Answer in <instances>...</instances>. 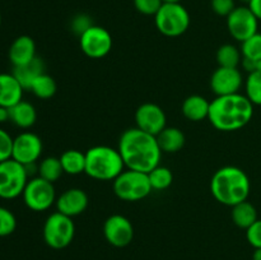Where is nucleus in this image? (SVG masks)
<instances>
[{
    "label": "nucleus",
    "instance_id": "nucleus-30",
    "mask_svg": "<svg viewBox=\"0 0 261 260\" xmlns=\"http://www.w3.org/2000/svg\"><path fill=\"white\" fill-rule=\"evenodd\" d=\"M242 59L261 63V33L257 32L246 41L241 42Z\"/></svg>",
    "mask_w": 261,
    "mask_h": 260
},
{
    "label": "nucleus",
    "instance_id": "nucleus-6",
    "mask_svg": "<svg viewBox=\"0 0 261 260\" xmlns=\"http://www.w3.org/2000/svg\"><path fill=\"white\" fill-rule=\"evenodd\" d=\"M148 173L135 170H124L114 180V193L124 201H138L147 198L152 191Z\"/></svg>",
    "mask_w": 261,
    "mask_h": 260
},
{
    "label": "nucleus",
    "instance_id": "nucleus-33",
    "mask_svg": "<svg viewBox=\"0 0 261 260\" xmlns=\"http://www.w3.org/2000/svg\"><path fill=\"white\" fill-rule=\"evenodd\" d=\"M13 138L8 132L0 127V162H4L12 158Z\"/></svg>",
    "mask_w": 261,
    "mask_h": 260
},
{
    "label": "nucleus",
    "instance_id": "nucleus-14",
    "mask_svg": "<svg viewBox=\"0 0 261 260\" xmlns=\"http://www.w3.org/2000/svg\"><path fill=\"white\" fill-rule=\"evenodd\" d=\"M135 122L140 130L157 137L167 126V117L162 107L152 102H147L140 105L135 111Z\"/></svg>",
    "mask_w": 261,
    "mask_h": 260
},
{
    "label": "nucleus",
    "instance_id": "nucleus-15",
    "mask_svg": "<svg viewBox=\"0 0 261 260\" xmlns=\"http://www.w3.org/2000/svg\"><path fill=\"white\" fill-rule=\"evenodd\" d=\"M244 78L239 68H223L218 66L211 76V89L218 96L240 93Z\"/></svg>",
    "mask_w": 261,
    "mask_h": 260
},
{
    "label": "nucleus",
    "instance_id": "nucleus-22",
    "mask_svg": "<svg viewBox=\"0 0 261 260\" xmlns=\"http://www.w3.org/2000/svg\"><path fill=\"white\" fill-rule=\"evenodd\" d=\"M160 148L165 153H176L185 145V134L178 127L166 126L157 135Z\"/></svg>",
    "mask_w": 261,
    "mask_h": 260
},
{
    "label": "nucleus",
    "instance_id": "nucleus-25",
    "mask_svg": "<svg viewBox=\"0 0 261 260\" xmlns=\"http://www.w3.org/2000/svg\"><path fill=\"white\" fill-rule=\"evenodd\" d=\"M242 61L241 50L232 43H224L217 51V63L223 68H239Z\"/></svg>",
    "mask_w": 261,
    "mask_h": 260
},
{
    "label": "nucleus",
    "instance_id": "nucleus-35",
    "mask_svg": "<svg viewBox=\"0 0 261 260\" xmlns=\"http://www.w3.org/2000/svg\"><path fill=\"white\" fill-rule=\"evenodd\" d=\"M246 239L254 249H261V219H257L246 229Z\"/></svg>",
    "mask_w": 261,
    "mask_h": 260
},
{
    "label": "nucleus",
    "instance_id": "nucleus-27",
    "mask_svg": "<svg viewBox=\"0 0 261 260\" xmlns=\"http://www.w3.org/2000/svg\"><path fill=\"white\" fill-rule=\"evenodd\" d=\"M56 89H58V86H56L55 79L48 74L43 73L35 79L30 91L38 98L48 99L54 97V94L56 93Z\"/></svg>",
    "mask_w": 261,
    "mask_h": 260
},
{
    "label": "nucleus",
    "instance_id": "nucleus-2",
    "mask_svg": "<svg viewBox=\"0 0 261 260\" xmlns=\"http://www.w3.org/2000/svg\"><path fill=\"white\" fill-rule=\"evenodd\" d=\"M254 116V105L245 94L218 96L211 102L209 121L221 132H236L246 126Z\"/></svg>",
    "mask_w": 261,
    "mask_h": 260
},
{
    "label": "nucleus",
    "instance_id": "nucleus-17",
    "mask_svg": "<svg viewBox=\"0 0 261 260\" xmlns=\"http://www.w3.org/2000/svg\"><path fill=\"white\" fill-rule=\"evenodd\" d=\"M9 60L13 66H20L36 58V43L30 36H19L9 47Z\"/></svg>",
    "mask_w": 261,
    "mask_h": 260
},
{
    "label": "nucleus",
    "instance_id": "nucleus-39",
    "mask_svg": "<svg viewBox=\"0 0 261 260\" xmlns=\"http://www.w3.org/2000/svg\"><path fill=\"white\" fill-rule=\"evenodd\" d=\"M252 260H261V249H255L252 254Z\"/></svg>",
    "mask_w": 261,
    "mask_h": 260
},
{
    "label": "nucleus",
    "instance_id": "nucleus-1",
    "mask_svg": "<svg viewBox=\"0 0 261 260\" xmlns=\"http://www.w3.org/2000/svg\"><path fill=\"white\" fill-rule=\"evenodd\" d=\"M117 149L124 160L125 167L145 173L157 167L162 157L157 137L139 127L125 130L120 137Z\"/></svg>",
    "mask_w": 261,
    "mask_h": 260
},
{
    "label": "nucleus",
    "instance_id": "nucleus-20",
    "mask_svg": "<svg viewBox=\"0 0 261 260\" xmlns=\"http://www.w3.org/2000/svg\"><path fill=\"white\" fill-rule=\"evenodd\" d=\"M209 109H211V102L205 97L200 94H191L182 102L181 111L184 116L190 121H201L208 119Z\"/></svg>",
    "mask_w": 261,
    "mask_h": 260
},
{
    "label": "nucleus",
    "instance_id": "nucleus-7",
    "mask_svg": "<svg viewBox=\"0 0 261 260\" xmlns=\"http://www.w3.org/2000/svg\"><path fill=\"white\" fill-rule=\"evenodd\" d=\"M43 240L51 249L61 250L71 244L75 235V226L71 217L60 212L51 213L43 224Z\"/></svg>",
    "mask_w": 261,
    "mask_h": 260
},
{
    "label": "nucleus",
    "instance_id": "nucleus-16",
    "mask_svg": "<svg viewBox=\"0 0 261 260\" xmlns=\"http://www.w3.org/2000/svg\"><path fill=\"white\" fill-rule=\"evenodd\" d=\"M89 203L88 195L84 190L78 188H71L64 191L56 199V208L58 212L68 217H75L83 213Z\"/></svg>",
    "mask_w": 261,
    "mask_h": 260
},
{
    "label": "nucleus",
    "instance_id": "nucleus-41",
    "mask_svg": "<svg viewBox=\"0 0 261 260\" xmlns=\"http://www.w3.org/2000/svg\"><path fill=\"white\" fill-rule=\"evenodd\" d=\"M242 2H245V3H247V4H249V3L251 2V0H242Z\"/></svg>",
    "mask_w": 261,
    "mask_h": 260
},
{
    "label": "nucleus",
    "instance_id": "nucleus-9",
    "mask_svg": "<svg viewBox=\"0 0 261 260\" xmlns=\"http://www.w3.org/2000/svg\"><path fill=\"white\" fill-rule=\"evenodd\" d=\"M23 201L33 212H45L56 203V193L54 184L36 176L28 180L22 194Z\"/></svg>",
    "mask_w": 261,
    "mask_h": 260
},
{
    "label": "nucleus",
    "instance_id": "nucleus-10",
    "mask_svg": "<svg viewBox=\"0 0 261 260\" xmlns=\"http://www.w3.org/2000/svg\"><path fill=\"white\" fill-rule=\"evenodd\" d=\"M81 48L91 59H102L112 48L111 33L101 25H91L84 33L79 36Z\"/></svg>",
    "mask_w": 261,
    "mask_h": 260
},
{
    "label": "nucleus",
    "instance_id": "nucleus-38",
    "mask_svg": "<svg viewBox=\"0 0 261 260\" xmlns=\"http://www.w3.org/2000/svg\"><path fill=\"white\" fill-rule=\"evenodd\" d=\"M10 121V110L8 107L0 106V122Z\"/></svg>",
    "mask_w": 261,
    "mask_h": 260
},
{
    "label": "nucleus",
    "instance_id": "nucleus-28",
    "mask_svg": "<svg viewBox=\"0 0 261 260\" xmlns=\"http://www.w3.org/2000/svg\"><path fill=\"white\" fill-rule=\"evenodd\" d=\"M148 178L153 190H166L172 185L173 175L170 168L158 165L148 172Z\"/></svg>",
    "mask_w": 261,
    "mask_h": 260
},
{
    "label": "nucleus",
    "instance_id": "nucleus-26",
    "mask_svg": "<svg viewBox=\"0 0 261 260\" xmlns=\"http://www.w3.org/2000/svg\"><path fill=\"white\" fill-rule=\"evenodd\" d=\"M37 172L40 177L43 180L50 181V183H55L61 175L64 173L63 166H61L60 158L58 157H46L41 161V163L37 167Z\"/></svg>",
    "mask_w": 261,
    "mask_h": 260
},
{
    "label": "nucleus",
    "instance_id": "nucleus-24",
    "mask_svg": "<svg viewBox=\"0 0 261 260\" xmlns=\"http://www.w3.org/2000/svg\"><path fill=\"white\" fill-rule=\"evenodd\" d=\"M60 162L64 173L75 176L86 172V153H82L81 150H65L60 155Z\"/></svg>",
    "mask_w": 261,
    "mask_h": 260
},
{
    "label": "nucleus",
    "instance_id": "nucleus-4",
    "mask_svg": "<svg viewBox=\"0 0 261 260\" xmlns=\"http://www.w3.org/2000/svg\"><path fill=\"white\" fill-rule=\"evenodd\" d=\"M125 163L119 149L109 145H94L86 152V172L99 181H114L124 171Z\"/></svg>",
    "mask_w": 261,
    "mask_h": 260
},
{
    "label": "nucleus",
    "instance_id": "nucleus-8",
    "mask_svg": "<svg viewBox=\"0 0 261 260\" xmlns=\"http://www.w3.org/2000/svg\"><path fill=\"white\" fill-rule=\"evenodd\" d=\"M28 177L25 166L13 158L0 162V198L10 200L22 195Z\"/></svg>",
    "mask_w": 261,
    "mask_h": 260
},
{
    "label": "nucleus",
    "instance_id": "nucleus-40",
    "mask_svg": "<svg viewBox=\"0 0 261 260\" xmlns=\"http://www.w3.org/2000/svg\"><path fill=\"white\" fill-rule=\"evenodd\" d=\"M163 3H180L181 0H162Z\"/></svg>",
    "mask_w": 261,
    "mask_h": 260
},
{
    "label": "nucleus",
    "instance_id": "nucleus-5",
    "mask_svg": "<svg viewBox=\"0 0 261 260\" xmlns=\"http://www.w3.org/2000/svg\"><path fill=\"white\" fill-rule=\"evenodd\" d=\"M157 30L167 37H178L188 31L190 14L181 3H163L154 15Z\"/></svg>",
    "mask_w": 261,
    "mask_h": 260
},
{
    "label": "nucleus",
    "instance_id": "nucleus-3",
    "mask_svg": "<svg viewBox=\"0 0 261 260\" xmlns=\"http://www.w3.org/2000/svg\"><path fill=\"white\" fill-rule=\"evenodd\" d=\"M251 189L249 176L236 166H224L214 172L211 180V191L218 203L233 206L247 200Z\"/></svg>",
    "mask_w": 261,
    "mask_h": 260
},
{
    "label": "nucleus",
    "instance_id": "nucleus-37",
    "mask_svg": "<svg viewBox=\"0 0 261 260\" xmlns=\"http://www.w3.org/2000/svg\"><path fill=\"white\" fill-rule=\"evenodd\" d=\"M247 7L252 10L256 18L261 20V0H251V2L247 4Z\"/></svg>",
    "mask_w": 261,
    "mask_h": 260
},
{
    "label": "nucleus",
    "instance_id": "nucleus-32",
    "mask_svg": "<svg viewBox=\"0 0 261 260\" xmlns=\"http://www.w3.org/2000/svg\"><path fill=\"white\" fill-rule=\"evenodd\" d=\"M162 4V0H134L135 9L144 15H155Z\"/></svg>",
    "mask_w": 261,
    "mask_h": 260
},
{
    "label": "nucleus",
    "instance_id": "nucleus-31",
    "mask_svg": "<svg viewBox=\"0 0 261 260\" xmlns=\"http://www.w3.org/2000/svg\"><path fill=\"white\" fill-rule=\"evenodd\" d=\"M17 228V218L5 206H0V237H7L12 235Z\"/></svg>",
    "mask_w": 261,
    "mask_h": 260
},
{
    "label": "nucleus",
    "instance_id": "nucleus-11",
    "mask_svg": "<svg viewBox=\"0 0 261 260\" xmlns=\"http://www.w3.org/2000/svg\"><path fill=\"white\" fill-rule=\"evenodd\" d=\"M227 28L234 40L244 42L259 32V19L249 7H236L227 17Z\"/></svg>",
    "mask_w": 261,
    "mask_h": 260
},
{
    "label": "nucleus",
    "instance_id": "nucleus-21",
    "mask_svg": "<svg viewBox=\"0 0 261 260\" xmlns=\"http://www.w3.org/2000/svg\"><path fill=\"white\" fill-rule=\"evenodd\" d=\"M10 121L20 129H30L37 120V112L35 106L27 101H20L10 107Z\"/></svg>",
    "mask_w": 261,
    "mask_h": 260
},
{
    "label": "nucleus",
    "instance_id": "nucleus-12",
    "mask_svg": "<svg viewBox=\"0 0 261 260\" xmlns=\"http://www.w3.org/2000/svg\"><path fill=\"white\" fill-rule=\"evenodd\" d=\"M42 154V140L37 134L23 132L13 140L12 158L23 166L32 165Z\"/></svg>",
    "mask_w": 261,
    "mask_h": 260
},
{
    "label": "nucleus",
    "instance_id": "nucleus-19",
    "mask_svg": "<svg viewBox=\"0 0 261 260\" xmlns=\"http://www.w3.org/2000/svg\"><path fill=\"white\" fill-rule=\"evenodd\" d=\"M45 73V64L42 59L36 56L32 61L20 66H13L12 74L17 78L24 91H30L31 86L37 76Z\"/></svg>",
    "mask_w": 261,
    "mask_h": 260
},
{
    "label": "nucleus",
    "instance_id": "nucleus-36",
    "mask_svg": "<svg viewBox=\"0 0 261 260\" xmlns=\"http://www.w3.org/2000/svg\"><path fill=\"white\" fill-rule=\"evenodd\" d=\"M91 25H93L92 20L89 19L88 15L86 14H79L76 15L75 18L71 22V27H73V31L76 33V35L81 36L82 33L86 32Z\"/></svg>",
    "mask_w": 261,
    "mask_h": 260
},
{
    "label": "nucleus",
    "instance_id": "nucleus-18",
    "mask_svg": "<svg viewBox=\"0 0 261 260\" xmlns=\"http://www.w3.org/2000/svg\"><path fill=\"white\" fill-rule=\"evenodd\" d=\"M23 87L12 73H0V106L13 107L22 101Z\"/></svg>",
    "mask_w": 261,
    "mask_h": 260
},
{
    "label": "nucleus",
    "instance_id": "nucleus-34",
    "mask_svg": "<svg viewBox=\"0 0 261 260\" xmlns=\"http://www.w3.org/2000/svg\"><path fill=\"white\" fill-rule=\"evenodd\" d=\"M212 9L219 17H228L236 8L234 0H212Z\"/></svg>",
    "mask_w": 261,
    "mask_h": 260
},
{
    "label": "nucleus",
    "instance_id": "nucleus-13",
    "mask_svg": "<svg viewBox=\"0 0 261 260\" xmlns=\"http://www.w3.org/2000/svg\"><path fill=\"white\" fill-rule=\"evenodd\" d=\"M103 235L106 241L115 247H125L134 239V227L129 218L112 214L105 221Z\"/></svg>",
    "mask_w": 261,
    "mask_h": 260
},
{
    "label": "nucleus",
    "instance_id": "nucleus-29",
    "mask_svg": "<svg viewBox=\"0 0 261 260\" xmlns=\"http://www.w3.org/2000/svg\"><path fill=\"white\" fill-rule=\"evenodd\" d=\"M245 96L254 106H261V69L249 73L245 81Z\"/></svg>",
    "mask_w": 261,
    "mask_h": 260
},
{
    "label": "nucleus",
    "instance_id": "nucleus-42",
    "mask_svg": "<svg viewBox=\"0 0 261 260\" xmlns=\"http://www.w3.org/2000/svg\"><path fill=\"white\" fill-rule=\"evenodd\" d=\"M0 27H2V14H0Z\"/></svg>",
    "mask_w": 261,
    "mask_h": 260
},
{
    "label": "nucleus",
    "instance_id": "nucleus-23",
    "mask_svg": "<svg viewBox=\"0 0 261 260\" xmlns=\"http://www.w3.org/2000/svg\"><path fill=\"white\" fill-rule=\"evenodd\" d=\"M257 219L256 208L250 201L245 200L232 206V221L240 228L247 229Z\"/></svg>",
    "mask_w": 261,
    "mask_h": 260
}]
</instances>
